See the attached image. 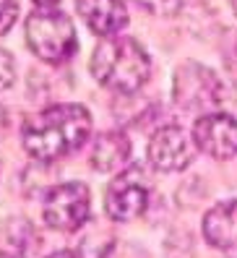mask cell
<instances>
[{"label": "cell", "instance_id": "cell-7", "mask_svg": "<svg viewBox=\"0 0 237 258\" xmlns=\"http://www.w3.org/2000/svg\"><path fill=\"white\" fill-rule=\"evenodd\" d=\"M193 144L214 159H232L237 154V120L227 112L201 115L193 125Z\"/></svg>", "mask_w": 237, "mask_h": 258}, {"label": "cell", "instance_id": "cell-5", "mask_svg": "<svg viewBox=\"0 0 237 258\" xmlns=\"http://www.w3.org/2000/svg\"><path fill=\"white\" fill-rule=\"evenodd\" d=\"M42 217L52 230L76 232L92 217V193L84 183H60L47 190Z\"/></svg>", "mask_w": 237, "mask_h": 258}, {"label": "cell", "instance_id": "cell-14", "mask_svg": "<svg viewBox=\"0 0 237 258\" xmlns=\"http://www.w3.org/2000/svg\"><path fill=\"white\" fill-rule=\"evenodd\" d=\"M19 19V3L16 0H0V37L11 32V26Z\"/></svg>", "mask_w": 237, "mask_h": 258}, {"label": "cell", "instance_id": "cell-9", "mask_svg": "<svg viewBox=\"0 0 237 258\" xmlns=\"http://www.w3.org/2000/svg\"><path fill=\"white\" fill-rule=\"evenodd\" d=\"M76 8L86 26L99 37H115L128 24V11L123 0H76Z\"/></svg>", "mask_w": 237, "mask_h": 258}, {"label": "cell", "instance_id": "cell-6", "mask_svg": "<svg viewBox=\"0 0 237 258\" xmlns=\"http://www.w3.org/2000/svg\"><path fill=\"white\" fill-rule=\"evenodd\" d=\"M149 206V188L138 167H128L107 185L105 211L112 222H130Z\"/></svg>", "mask_w": 237, "mask_h": 258}, {"label": "cell", "instance_id": "cell-18", "mask_svg": "<svg viewBox=\"0 0 237 258\" xmlns=\"http://www.w3.org/2000/svg\"><path fill=\"white\" fill-rule=\"evenodd\" d=\"M0 258H13L11 253H6V250H0Z\"/></svg>", "mask_w": 237, "mask_h": 258}, {"label": "cell", "instance_id": "cell-15", "mask_svg": "<svg viewBox=\"0 0 237 258\" xmlns=\"http://www.w3.org/2000/svg\"><path fill=\"white\" fill-rule=\"evenodd\" d=\"M13 79H16V66H13V57L0 50V92L13 86Z\"/></svg>", "mask_w": 237, "mask_h": 258}, {"label": "cell", "instance_id": "cell-1", "mask_svg": "<svg viewBox=\"0 0 237 258\" xmlns=\"http://www.w3.org/2000/svg\"><path fill=\"white\" fill-rule=\"evenodd\" d=\"M89 133L92 115L84 104H52L26 120L21 141L37 162H55L81 149Z\"/></svg>", "mask_w": 237, "mask_h": 258}, {"label": "cell", "instance_id": "cell-4", "mask_svg": "<svg viewBox=\"0 0 237 258\" xmlns=\"http://www.w3.org/2000/svg\"><path fill=\"white\" fill-rule=\"evenodd\" d=\"M175 104H180L185 112H219L224 104V84L221 79L201 63H183L175 71Z\"/></svg>", "mask_w": 237, "mask_h": 258}, {"label": "cell", "instance_id": "cell-3", "mask_svg": "<svg viewBox=\"0 0 237 258\" xmlns=\"http://www.w3.org/2000/svg\"><path fill=\"white\" fill-rule=\"evenodd\" d=\"M26 42L39 60L52 66L65 63L78 50L76 26L63 11L55 8H37L26 19Z\"/></svg>", "mask_w": 237, "mask_h": 258}, {"label": "cell", "instance_id": "cell-2", "mask_svg": "<svg viewBox=\"0 0 237 258\" xmlns=\"http://www.w3.org/2000/svg\"><path fill=\"white\" fill-rule=\"evenodd\" d=\"M92 76L110 92L133 94L149 81L151 57L136 39L107 37L102 39L92 55Z\"/></svg>", "mask_w": 237, "mask_h": 258}, {"label": "cell", "instance_id": "cell-16", "mask_svg": "<svg viewBox=\"0 0 237 258\" xmlns=\"http://www.w3.org/2000/svg\"><path fill=\"white\" fill-rule=\"evenodd\" d=\"M47 258H81V255L73 253V250H57V253H52V255H47Z\"/></svg>", "mask_w": 237, "mask_h": 258}, {"label": "cell", "instance_id": "cell-10", "mask_svg": "<svg viewBox=\"0 0 237 258\" xmlns=\"http://www.w3.org/2000/svg\"><path fill=\"white\" fill-rule=\"evenodd\" d=\"M203 237L211 248L219 250L237 248V201H224L206 211Z\"/></svg>", "mask_w": 237, "mask_h": 258}, {"label": "cell", "instance_id": "cell-13", "mask_svg": "<svg viewBox=\"0 0 237 258\" xmlns=\"http://www.w3.org/2000/svg\"><path fill=\"white\" fill-rule=\"evenodd\" d=\"M143 11L154 13V16H175L180 11V0H133Z\"/></svg>", "mask_w": 237, "mask_h": 258}, {"label": "cell", "instance_id": "cell-19", "mask_svg": "<svg viewBox=\"0 0 237 258\" xmlns=\"http://www.w3.org/2000/svg\"><path fill=\"white\" fill-rule=\"evenodd\" d=\"M232 8H234V13H237V0H232Z\"/></svg>", "mask_w": 237, "mask_h": 258}, {"label": "cell", "instance_id": "cell-8", "mask_svg": "<svg viewBox=\"0 0 237 258\" xmlns=\"http://www.w3.org/2000/svg\"><path fill=\"white\" fill-rule=\"evenodd\" d=\"M196 144L177 125L159 128L149 141V162L159 172H180L193 162Z\"/></svg>", "mask_w": 237, "mask_h": 258}, {"label": "cell", "instance_id": "cell-11", "mask_svg": "<svg viewBox=\"0 0 237 258\" xmlns=\"http://www.w3.org/2000/svg\"><path fill=\"white\" fill-rule=\"evenodd\" d=\"M128 159H130V141L123 131L99 133L92 146V154H89V162L97 172H115L125 167Z\"/></svg>", "mask_w": 237, "mask_h": 258}, {"label": "cell", "instance_id": "cell-17", "mask_svg": "<svg viewBox=\"0 0 237 258\" xmlns=\"http://www.w3.org/2000/svg\"><path fill=\"white\" fill-rule=\"evenodd\" d=\"M34 3H37L39 8H52V6L60 3V0H34Z\"/></svg>", "mask_w": 237, "mask_h": 258}, {"label": "cell", "instance_id": "cell-12", "mask_svg": "<svg viewBox=\"0 0 237 258\" xmlns=\"http://www.w3.org/2000/svg\"><path fill=\"white\" fill-rule=\"evenodd\" d=\"M0 240L6 242V253H11L13 258H26L37 245H39V235L32 227V222L26 219H8L0 227Z\"/></svg>", "mask_w": 237, "mask_h": 258}]
</instances>
